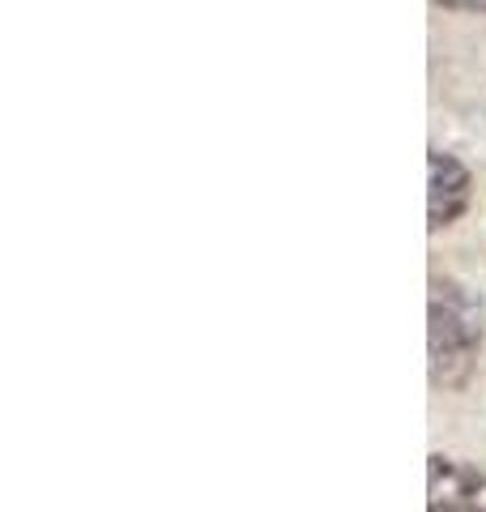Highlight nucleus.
Here are the masks:
<instances>
[{
  "mask_svg": "<svg viewBox=\"0 0 486 512\" xmlns=\"http://www.w3.org/2000/svg\"><path fill=\"white\" fill-rule=\"evenodd\" d=\"M431 500L427 512H486V478L448 457H431Z\"/></svg>",
  "mask_w": 486,
  "mask_h": 512,
  "instance_id": "3",
  "label": "nucleus"
},
{
  "mask_svg": "<svg viewBox=\"0 0 486 512\" xmlns=\"http://www.w3.org/2000/svg\"><path fill=\"white\" fill-rule=\"evenodd\" d=\"M474 197V175L465 171L461 158H452L444 150H431L427 158V227L440 231L452 227Z\"/></svg>",
  "mask_w": 486,
  "mask_h": 512,
  "instance_id": "2",
  "label": "nucleus"
},
{
  "mask_svg": "<svg viewBox=\"0 0 486 512\" xmlns=\"http://www.w3.org/2000/svg\"><path fill=\"white\" fill-rule=\"evenodd\" d=\"M444 9H457V13H486V0H435Z\"/></svg>",
  "mask_w": 486,
  "mask_h": 512,
  "instance_id": "4",
  "label": "nucleus"
},
{
  "mask_svg": "<svg viewBox=\"0 0 486 512\" xmlns=\"http://www.w3.org/2000/svg\"><path fill=\"white\" fill-rule=\"evenodd\" d=\"M482 333V303L461 282H435L427 312V355L435 389H461L474 376Z\"/></svg>",
  "mask_w": 486,
  "mask_h": 512,
  "instance_id": "1",
  "label": "nucleus"
}]
</instances>
